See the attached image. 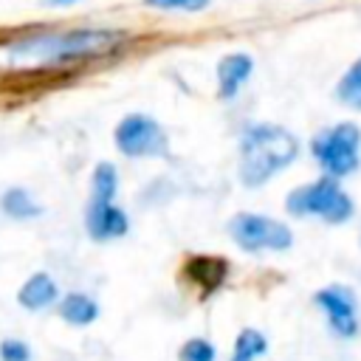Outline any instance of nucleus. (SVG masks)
Masks as SVG:
<instances>
[{
	"instance_id": "1",
	"label": "nucleus",
	"mask_w": 361,
	"mask_h": 361,
	"mask_svg": "<svg viewBox=\"0 0 361 361\" xmlns=\"http://www.w3.org/2000/svg\"><path fill=\"white\" fill-rule=\"evenodd\" d=\"M127 34L116 28H73L56 34H34L8 45V54L17 59H34L48 65H68L85 62L93 56H104L124 45Z\"/></svg>"
},
{
	"instance_id": "2",
	"label": "nucleus",
	"mask_w": 361,
	"mask_h": 361,
	"mask_svg": "<svg viewBox=\"0 0 361 361\" xmlns=\"http://www.w3.org/2000/svg\"><path fill=\"white\" fill-rule=\"evenodd\" d=\"M299 141L279 124H251L240 141V180L245 186H262L276 172L293 164Z\"/></svg>"
},
{
	"instance_id": "3",
	"label": "nucleus",
	"mask_w": 361,
	"mask_h": 361,
	"mask_svg": "<svg viewBox=\"0 0 361 361\" xmlns=\"http://www.w3.org/2000/svg\"><path fill=\"white\" fill-rule=\"evenodd\" d=\"M285 209L293 217H322L330 226H338L353 217V197L338 186V178H322L307 186H296L285 197Z\"/></svg>"
},
{
	"instance_id": "4",
	"label": "nucleus",
	"mask_w": 361,
	"mask_h": 361,
	"mask_svg": "<svg viewBox=\"0 0 361 361\" xmlns=\"http://www.w3.org/2000/svg\"><path fill=\"white\" fill-rule=\"evenodd\" d=\"M358 147H361V130L353 121L333 124L313 135L310 152L316 164L330 178H344L358 169Z\"/></svg>"
},
{
	"instance_id": "5",
	"label": "nucleus",
	"mask_w": 361,
	"mask_h": 361,
	"mask_svg": "<svg viewBox=\"0 0 361 361\" xmlns=\"http://www.w3.org/2000/svg\"><path fill=\"white\" fill-rule=\"evenodd\" d=\"M228 234L245 251H285L293 243V231L285 223L251 212L234 214L228 220Z\"/></svg>"
},
{
	"instance_id": "6",
	"label": "nucleus",
	"mask_w": 361,
	"mask_h": 361,
	"mask_svg": "<svg viewBox=\"0 0 361 361\" xmlns=\"http://www.w3.org/2000/svg\"><path fill=\"white\" fill-rule=\"evenodd\" d=\"M113 141H116V149L127 158H158V155H166L169 149L164 127L144 113L124 116L116 124Z\"/></svg>"
},
{
	"instance_id": "7",
	"label": "nucleus",
	"mask_w": 361,
	"mask_h": 361,
	"mask_svg": "<svg viewBox=\"0 0 361 361\" xmlns=\"http://www.w3.org/2000/svg\"><path fill=\"white\" fill-rule=\"evenodd\" d=\"M228 276V259L226 257H212V254H192L180 265V279L189 285L200 299L212 296L214 290L223 288Z\"/></svg>"
},
{
	"instance_id": "8",
	"label": "nucleus",
	"mask_w": 361,
	"mask_h": 361,
	"mask_svg": "<svg viewBox=\"0 0 361 361\" xmlns=\"http://www.w3.org/2000/svg\"><path fill=\"white\" fill-rule=\"evenodd\" d=\"M313 302L327 313V322L333 333L350 338L358 333V319H355V296L344 285H327L313 293Z\"/></svg>"
},
{
	"instance_id": "9",
	"label": "nucleus",
	"mask_w": 361,
	"mask_h": 361,
	"mask_svg": "<svg viewBox=\"0 0 361 361\" xmlns=\"http://www.w3.org/2000/svg\"><path fill=\"white\" fill-rule=\"evenodd\" d=\"M85 226H87V234H90L96 243H102V240L124 237L127 228H130V217H127L124 209H118L113 200H110V203H90V200H87Z\"/></svg>"
},
{
	"instance_id": "10",
	"label": "nucleus",
	"mask_w": 361,
	"mask_h": 361,
	"mask_svg": "<svg viewBox=\"0 0 361 361\" xmlns=\"http://www.w3.org/2000/svg\"><path fill=\"white\" fill-rule=\"evenodd\" d=\"M254 71V59L243 51H234V54H226L220 62H217V96L223 102L234 99L240 93V87L248 82Z\"/></svg>"
},
{
	"instance_id": "11",
	"label": "nucleus",
	"mask_w": 361,
	"mask_h": 361,
	"mask_svg": "<svg viewBox=\"0 0 361 361\" xmlns=\"http://www.w3.org/2000/svg\"><path fill=\"white\" fill-rule=\"evenodd\" d=\"M54 299H56V282H54L45 271L28 276V279L23 282L20 293H17V302H20L25 310H42V307H48Z\"/></svg>"
},
{
	"instance_id": "12",
	"label": "nucleus",
	"mask_w": 361,
	"mask_h": 361,
	"mask_svg": "<svg viewBox=\"0 0 361 361\" xmlns=\"http://www.w3.org/2000/svg\"><path fill=\"white\" fill-rule=\"evenodd\" d=\"M59 316L73 324V327H85L90 322H96L99 316V305L87 296V293H68L62 302H59Z\"/></svg>"
},
{
	"instance_id": "13",
	"label": "nucleus",
	"mask_w": 361,
	"mask_h": 361,
	"mask_svg": "<svg viewBox=\"0 0 361 361\" xmlns=\"http://www.w3.org/2000/svg\"><path fill=\"white\" fill-rule=\"evenodd\" d=\"M118 189V172L110 161L96 164L93 178H90V203H110Z\"/></svg>"
},
{
	"instance_id": "14",
	"label": "nucleus",
	"mask_w": 361,
	"mask_h": 361,
	"mask_svg": "<svg viewBox=\"0 0 361 361\" xmlns=\"http://www.w3.org/2000/svg\"><path fill=\"white\" fill-rule=\"evenodd\" d=\"M0 206H3V212H6L8 217H14V220H31V217L39 214V206L34 203V197H31L25 189H20V186L3 192Z\"/></svg>"
},
{
	"instance_id": "15",
	"label": "nucleus",
	"mask_w": 361,
	"mask_h": 361,
	"mask_svg": "<svg viewBox=\"0 0 361 361\" xmlns=\"http://www.w3.org/2000/svg\"><path fill=\"white\" fill-rule=\"evenodd\" d=\"M265 347H268L265 336L259 330H254V327H245V330H240L228 361H254V358H259L265 353Z\"/></svg>"
},
{
	"instance_id": "16",
	"label": "nucleus",
	"mask_w": 361,
	"mask_h": 361,
	"mask_svg": "<svg viewBox=\"0 0 361 361\" xmlns=\"http://www.w3.org/2000/svg\"><path fill=\"white\" fill-rule=\"evenodd\" d=\"M336 96L341 104L353 107V110H361V59H355L350 65V71L338 79L336 85Z\"/></svg>"
},
{
	"instance_id": "17",
	"label": "nucleus",
	"mask_w": 361,
	"mask_h": 361,
	"mask_svg": "<svg viewBox=\"0 0 361 361\" xmlns=\"http://www.w3.org/2000/svg\"><path fill=\"white\" fill-rule=\"evenodd\" d=\"M180 361H214V347L206 338H189L178 350Z\"/></svg>"
},
{
	"instance_id": "18",
	"label": "nucleus",
	"mask_w": 361,
	"mask_h": 361,
	"mask_svg": "<svg viewBox=\"0 0 361 361\" xmlns=\"http://www.w3.org/2000/svg\"><path fill=\"white\" fill-rule=\"evenodd\" d=\"M0 361H31V350L20 338H6L0 341Z\"/></svg>"
},
{
	"instance_id": "19",
	"label": "nucleus",
	"mask_w": 361,
	"mask_h": 361,
	"mask_svg": "<svg viewBox=\"0 0 361 361\" xmlns=\"http://www.w3.org/2000/svg\"><path fill=\"white\" fill-rule=\"evenodd\" d=\"M155 8H172V11H203L212 0H144Z\"/></svg>"
},
{
	"instance_id": "20",
	"label": "nucleus",
	"mask_w": 361,
	"mask_h": 361,
	"mask_svg": "<svg viewBox=\"0 0 361 361\" xmlns=\"http://www.w3.org/2000/svg\"><path fill=\"white\" fill-rule=\"evenodd\" d=\"M45 6H71V3H76V0H42Z\"/></svg>"
}]
</instances>
